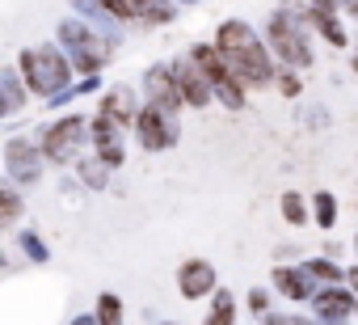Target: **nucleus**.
I'll return each mask as SVG.
<instances>
[{
	"instance_id": "obj_1",
	"label": "nucleus",
	"mask_w": 358,
	"mask_h": 325,
	"mask_svg": "<svg viewBox=\"0 0 358 325\" xmlns=\"http://www.w3.org/2000/svg\"><path fill=\"white\" fill-rule=\"evenodd\" d=\"M215 47L224 51L232 76H236L245 89H270V85L278 81V76H274V64H270L274 51H266V43L253 34L249 22H224V26L215 30Z\"/></svg>"
},
{
	"instance_id": "obj_2",
	"label": "nucleus",
	"mask_w": 358,
	"mask_h": 325,
	"mask_svg": "<svg viewBox=\"0 0 358 325\" xmlns=\"http://www.w3.org/2000/svg\"><path fill=\"white\" fill-rule=\"evenodd\" d=\"M17 72H22V81H26V89H30L34 97L55 102L59 93H68L72 60H68V51H59V47H26V51L17 55Z\"/></svg>"
},
{
	"instance_id": "obj_3",
	"label": "nucleus",
	"mask_w": 358,
	"mask_h": 325,
	"mask_svg": "<svg viewBox=\"0 0 358 325\" xmlns=\"http://www.w3.org/2000/svg\"><path fill=\"white\" fill-rule=\"evenodd\" d=\"M303 22H308V13L295 18V13L282 9V13H274L270 26H266V43H270V51H274L287 68H308V64H312V47H308Z\"/></svg>"
},
{
	"instance_id": "obj_4",
	"label": "nucleus",
	"mask_w": 358,
	"mask_h": 325,
	"mask_svg": "<svg viewBox=\"0 0 358 325\" xmlns=\"http://www.w3.org/2000/svg\"><path fill=\"white\" fill-rule=\"evenodd\" d=\"M59 43L68 47L72 68L85 72V76H97L101 64L110 60V47H106V43L93 34V26H85V22H59Z\"/></svg>"
},
{
	"instance_id": "obj_5",
	"label": "nucleus",
	"mask_w": 358,
	"mask_h": 325,
	"mask_svg": "<svg viewBox=\"0 0 358 325\" xmlns=\"http://www.w3.org/2000/svg\"><path fill=\"white\" fill-rule=\"evenodd\" d=\"M85 131H89L85 118L80 114H68V118H59V123H51L43 131L38 148H43V156L51 160V165H68V160H76V152L85 144Z\"/></svg>"
},
{
	"instance_id": "obj_6",
	"label": "nucleus",
	"mask_w": 358,
	"mask_h": 325,
	"mask_svg": "<svg viewBox=\"0 0 358 325\" xmlns=\"http://www.w3.org/2000/svg\"><path fill=\"white\" fill-rule=\"evenodd\" d=\"M43 148H34L30 139H22V135H13L9 144H5V178L13 182V186H34L38 178H43Z\"/></svg>"
},
{
	"instance_id": "obj_7",
	"label": "nucleus",
	"mask_w": 358,
	"mask_h": 325,
	"mask_svg": "<svg viewBox=\"0 0 358 325\" xmlns=\"http://www.w3.org/2000/svg\"><path fill=\"white\" fill-rule=\"evenodd\" d=\"M143 97H148V106H156V110H164V114H177V110L186 106L173 64H152V68H148V76H143Z\"/></svg>"
},
{
	"instance_id": "obj_8",
	"label": "nucleus",
	"mask_w": 358,
	"mask_h": 325,
	"mask_svg": "<svg viewBox=\"0 0 358 325\" xmlns=\"http://www.w3.org/2000/svg\"><path fill=\"white\" fill-rule=\"evenodd\" d=\"M135 135H139V144L148 152H164V148L177 144V118L164 114V110H156V106H143L139 123H135Z\"/></svg>"
},
{
	"instance_id": "obj_9",
	"label": "nucleus",
	"mask_w": 358,
	"mask_h": 325,
	"mask_svg": "<svg viewBox=\"0 0 358 325\" xmlns=\"http://www.w3.org/2000/svg\"><path fill=\"white\" fill-rule=\"evenodd\" d=\"M312 312H316V321H320V325H345V317H354V312H358V296H354L345 283L324 287V291H316V296H312Z\"/></svg>"
},
{
	"instance_id": "obj_10",
	"label": "nucleus",
	"mask_w": 358,
	"mask_h": 325,
	"mask_svg": "<svg viewBox=\"0 0 358 325\" xmlns=\"http://www.w3.org/2000/svg\"><path fill=\"white\" fill-rule=\"evenodd\" d=\"M173 72H177V85H182V97H186V106H194V110H203L211 97H215V85H211V76L190 60V55H182V60H173Z\"/></svg>"
},
{
	"instance_id": "obj_11",
	"label": "nucleus",
	"mask_w": 358,
	"mask_h": 325,
	"mask_svg": "<svg viewBox=\"0 0 358 325\" xmlns=\"http://www.w3.org/2000/svg\"><path fill=\"white\" fill-rule=\"evenodd\" d=\"M177 291H182L186 300L215 296V291H220V283H215V266H211V262H203V258L182 262V270H177Z\"/></svg>"
},
{
	"instance_id": "obj_12",
	"label": "nucleus",
	"mask_w": 358,
	"mask_h": 325,
	"mask_svg": "<svg viewBox=\"0 0 358 325\" xmlns=\"http://www.w3.org/2000/svg\"><path fill=\"white\" fill-rule=\"evenodd\" d=\"M89 131H93V148H97V156L106 160L110 170H118L122 160H127V144H122V127L114 123V118H106V114H97L93 123H89Z\"/></svg>"
},
{
	"instance_id": "obj_13",
	"label": "nucleus",
	"mask_w": 358,
	"mask_h": 325,
	"mask_svg": "<svg viewBox=\"0 0 358 325\" xmlns=\"http://www.w3.org/2000/svg\"><path fill=\"white\" fill-rule=\"evenodd\" d=\"M139 110H143V106L135 102V89H131V85H114V89H110V93L101 97V106H97V114L114 118V123H118L122 131L139 123Z\"/></svg>"
},
{
	"instance_id": "obj_14",
	"label": "nucleus",
	"mask_w": 358,
	"mask_h": 325,
	"mask_svg": "<svg viewBox=\"0 0 358 325\" xmlns=\"http://www.w3.org/2000/svg\"><path fill=\"white\" fill-rule=\"evenodd\" d=\"M274 291L282 296V300H295V304H303V300H312L316 296V279L303 270V262L299 266H274Z\"/></svg>"
},
{
	"instance_id": "obj_15",
	"label": "nucleus",
	"mask_w": 358,
	"mask_h": 325,
	"mask_svg": "<svg viewBox=\"0 0 358 325\" xmlns=\"http://www.w3.org/2000/svg\"><path fill=\"white\" fill-rule=\"evenodd\" d=\"M135 18L148 26H169L177 9H173V0H135Z\"/></svg>"
},
{
	"instance_id": "obj_16",
	"label": "nucleus",
	"mask_w": 358,
	"mask_h": 325,
	"mask_svg": "<svg viewBox=\"0 0 358 325\" xmlns=\"http://www.w3.org/2000/svg\"><path fill=\"white\" fill-rule=\"evenodd\" d=\"M0 89H5V114H17L22 102H26V81L17 68H5L0 72Z\"/></svg>"
},
{
	"instance_id": "obj_17",
	"label": "nucleus",
	"mask_w": 358,
	"mask_h": 325,
	"mask_svg": "<svg viewBox=\"0 0 358 325\" xmlns=\"http://www.w3.org/2000/svg\"><path fill=\"white\" fill-rule=\"evenodd\" d=\"M278 212H282V220H287L291 228H299V224H308L312 203H303V195H299V191H287V195L278 199Z\"/></svg>"
},
{
	"instance_id": "obj_18",
	"label": "nucleus",
	"mask_w": 358,
	"mask_h": 325,
	"mask_svg": "<svg viewBox=\"0 0 358 325\" xmlns=\"http://www.w3.org/2000/svg\"><path fill=\"white\" fill-rule=\"evenodd\" d=\"M312 220H316L324 233L337 228V199H333V191H316V195H312Z\"/></svg>"
},
{
	"instance_id": "obj_19",
	"label": "nucleus",
	"mask_w": 358,
	"mask_h": 325,
	"mask_svg": "<svg viewBox=\"0 0 358 325\" xmlns=\"http://www.w3.org/2000/svg\"><path fill=\"white\" fill-rule=\"evenodd\" d=\"M80 182L89 186V191H106L110 186V165H106V160L101 156H89V160H80Z\"/></svg>"
},
{
	"instance_id": "obj_20",
	"label": "nucleus",
	"mask_w": 358,
	"mask_h": 325,
	"mask_svg": "<svg viewBox=\"0 0 358 325\" xmlns=\"http://www.w3.org/2000/svg\"><path fill=\"white\" fill-rule=\"evenodd\" d=\"M308 22H312V26H316V30H320V34H324L333 47H350V39H345V26L337 22V13H312V9H308Z\"/></svg>"
},
{
	"instance_id": "obj_21",
	"label": "nucleus",
	"mask_w": 358,
	"mask_h": 325,
	"mask_svg": "<svg viewBox=\"0 0 358 325\" xmlns=\"http://www.w3.org/2000/svg\"><path fill=\"white\" fill-rule=\"evenodd\" d=\"M303 270L312 275V279H320V283H329V287H337V283H345V270L333 262V258H308L303 262Z\"/></svg>"
},
{
	"instance_id": "obj_22",
	"label": "nucleus",
	"mask_w": 358,
	"mask_h": 325,
	"mask_svg": "<svg viewBox=\"0 0 358 325\" xmlns=\"http://www.w3.org/2000/svg\"><path fill=\"white\" fill-rule=\"evenodd\" d=\"M232 317H236V296H232L228 287H220V291L211 296V317H207V325H232Z\"/></svg>"
},
{
	"instance_id": "obj_23",
	"label": "nucleus",
	"mask_w": 358,
	"mask_h": 325,
	"mask_svg": "<svg viewBox=\"0 0 358 325\" xmlns=\"http://www.w3.org/2000/svg\"><path fill=\"white\" fill-rule=\"evenodd\" d=\"M22 220V195H17V186L9 182V186H0V224H17Z\"/></svg>"
},
{
	"instance_id": "obj_24",
	"label": "nucleus",
	"mask_w": 358,
	"mask_h": 325,
	"mask_svg": "<svg viewBox=\"0 0 358 325\" xmlns=\"http://www.w3.org/2000/svg\"><path fill=\"white\" fill-rule=\"evenodd\" d=\"M93 317H97V325H122V300H118L114 291H101Z\"/></svg>"
},
{
	"instance_id": "obj_25",
	"label": "nucleus",
	"mask_w": 358,
	"mask_h": 325,
	"mask_svg": "<svg viewBox=\"0 0 358 325\" xmlns=\"http://www.w3.org/2000/svg\"><path fill=\"white\" fill-rule=\"evenodd\" d=\"M17 245H22V254H26L30 262H47V258H51V249H47V241H43L38 233H22Z\"/></svg>"
},
{
	"instance_id": "obj_26",
	"label": "nucleus",
	"mask_w": 358,
	"mask_h": 325,
	"mask_svg": "<svg viewBox=\"0 0 358 325\" xmlns=\"http://www.w3.org/2000/svg\"><path fill=\"white\" fill-rule=\"evenodd\" d=\"M97 5H101L114 22H131V18H135V0H97Z\"/></svg>"
},
{
	"instance_id": "obj_27",
	"label": "nucleus",
	"mask_w": 358,
	"mask_h": 325,
	"mask_svg": "<svg viewBox=\"0 0 358 325\" xmlns=\"http://www.w3.org/2000/svg\"><path fill=\"white\" fill-rule=\"evenodd\" d=\"M299 89H303V85H299V76H295V68H287V72H278V93H282V97H299Z\"/></svg>"
},
{
	"instance_id": "obj_28",
	"label": "nucleus",
	"mask_w": 358,
	"mask_h": 325,
	"mask_svg": "<svg viewBox=\"0 0 358 325\" xmlns=\"http://www.w3.org/2000/svg\"><path fill=\"white\" fill-rule=\"evenodd\" d=\"M262 321L266 325H320V321H303V317H291V312H266Z\"/></svg>"
},
{
	"instance_id": "obj_29",
	"label": "nucleus",
	"mask_w": 358,
	"mask_h": 325,
	"mask_svg": "<svg viewBox=\"0 0 358 325\" xmlns=\"http://www.w3.org/2000/svg\"><path fill=\"white\" fill-rule=\"evenodd\" d=\"M249 308H253L257 317L270 312V296H266V287H253V291H249Z\"/></svg>"
},
{
	"instance_id": "obj_30",
	"label": "nucleus",
	"mask_w": 358,
	"mask_h": 325,
	"mask_svg": "<svg viewBox=\"0 0 358 325\" xmlns=\"http://www.w3.org/2000/svg\"><path fill=\"white\" fill-rule=\"evenodd\" d=\"M312 13H337V0H312Z\"/></svg>"
},
{
	"instance_id": "obj_31",
	"label": "nucleus",
	"mask_w": 358,
	"mask_h": 325,
	"mask_svg": "<svg viewBox=\"0 0 358 325\" xmlns=\"http://www.w3.org/2000/svg\"><path fill=\"white\" fill-rule=\"evenodd\" d=\"M345 287L358 296V266H350V270H345Z\"/></svg>"
},
{
	"instance_id": "obj_32",
	"label": "nucleus",
	"mask_w": 358,
	"mask_h": 325,
	"mask_svg": "<svg viewBox=\"0 0 358 325\" xmlns=\"http://www.w3.org/2000/svg\"><path fill=\"white\" fill-rule=\"evenodd\" d=\"M68 325H97V317H89V312H80L76 321H68Z\"/></svg>"
},
{
	"instance_id": "obj_33",
	"label": "nucleus",
	"mask_w": 358,
	"mask_h": 325,
	"mask_svg": "<svg viewBox=\"0 0 358 325\" xmlns=\"http://www.w3.org/2000/svg\"><path fill=\"white\" fill-rule=\"evenodd\" d=\"M345 9H350V13H354V18H358V0H345Z\"/></svg>"
},
{
	"instance_id": "obj_34",
	"label": "nucleus",
	"mask_w": 358,
	"mask_h": 325,
	"mask_svg": "<svg viewBox=\"0 0 358 325\" xmlns=\"http://www.w3.org/2000/svg\"><path fill=\"white\" fill-rule=\"evenodd\" d=\"M354 72H358V55H354Z\"/></svg>"
},
{
	"instance_id": "obj_35",
	"label": "nucleus",
	"mask_w": 358,
	"mask_h": 325,
	"mask_svg": "<svg viewBox=\"0 0 358 325\" xmlns=\"http://www.w3.org/2000/svg\"><path fill=\"white\" fill-rule=\"evenodd\" d=\"M354 249H358V237H354Z\"/></svg>"
},
{
	"instance_id": "obj_36",
	"label": "nucleus",
	"mask_w": 358,
	"mask_h": 325,
	"mask_svg": "<svg viewBox=\"0 0 358 325\" xmlns=\"http://www.w3.org/2000/svg\"><path fill=\"white\" fill-rule=\"evenodd\" d=\"M186 5H194V0H186Z\"/></svg>"
}]
</instances>
